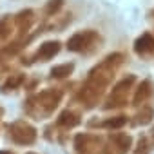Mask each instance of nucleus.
<instances>
[{
	"instance_id": "f257e3e1",
	"label": "nucleus",
	"mask_w": 154,
	"mask_h": 154,
	"mask_svg": "<svg viewBox=\"0 0 154 154\" xmlns=\"http://www.w3.org/2000/svg\"><path fill=\"white\" fill-rule=\"evenodd\" d=\"M91 36H93L91 33H78V35H74V36L67 42V47H69L71 51H78V49L84 47V44H85L87 38H91Z\"/></svg>"
},
{
	"instance_id": "7ed1b4c3",
	"label": "nucleus",
	"mask_w": 154,
	"mask_h": 154,
	"mask_svg": "<svg viewBox=\"0 0 154 154\" xmlns=\"http://www.w3.org/2000/svg\"><path fill=\"white\" fill-rule=\"evenodd\" d=\"M152 47H154V40H152L149 35H143V36L136 42V51H138V53H143V51L152 49Z\"/></svg>"
},
{
	"instance_id": "423d86ee",
	"label": "nucleus",
	"mask_w": 154,
	"mask_h": 154,
	"mask_svg": "<svg viewBox=\"0 0 154 154\" xmlns=\"http://www.w3.org/2000/svg\"><path fill=\"white\" fill-rule=\"evenodd\" d=\"M125 123V118H120V120H111V122H107V125L109 127H120V125H123Z\"/></svg>"
},
{
	"instance_id": "20e7f679",
	"label": "nucleus",
	"mask_w": 154,
	"mask_h": 154,
	"mask_svg": "<svg viewBox=\"0 0 154 154\" xmlns=\"http://www.w3.org/2000/svg\"><path fill=\"white\" fill-rule=\"evenodd\" d=\"M71 71H72V65H71V63H65V65L54 67V69L51 71V74H53V76H58V78H62V76H67Z\"/></svg>"
},
{
	"instance_id": "f03ea898",
	"label": "nucleus",
	"mask_w": 154,
	"mask_h": 154,
	"mask_svg": "<svg viewBox=\"0 0 154 154\" xmlns=\"http://www.w3.org/2000/svg\"><path fill=\"white\" fill-rule=\"evenodd\" d=\"M58 49H60V44H58V42H45V44L40 47V51H38V56L47 60V58L54 56V54L58 53Z\"/></svg>"
},
{
	"instance_id": "39448f33",
	"label": "nucleus",
	"mask_w": 154,
	"mask_h": 154,
	"mask_svg": "<svg viewBox=\"0 0 154 154\" xmlns=\"http://www.w3.org/2000/svg\"><path fill=\"white\" fill-rule=\"evenodd\" d=\"M60 6H62V0H51V4L47 6V11H49V13H53V11H56Z\"/></svg>"
}]
</instances>
